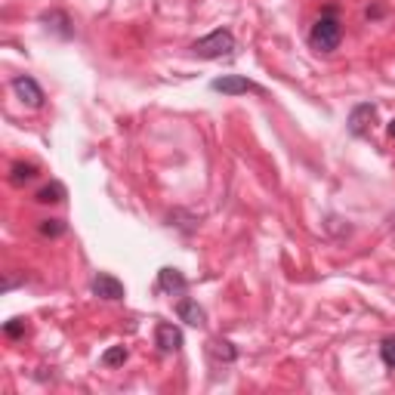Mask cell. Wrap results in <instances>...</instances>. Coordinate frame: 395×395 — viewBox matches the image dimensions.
<instances>
[{
    "label": "cell",
    "instance_id": "6da1fadb",
    "mask_svg": "<svg viewBox=\"0 0 395 395\" xmlns=\"http://www.w3.org/2000/svg\"><path fill=\"white\" fill-rule=\"evenodd\" d=\"M343 40V19H340V6L336 3H327L321 6V13L315 16L312 28H309V47L315 53H334Z\"/></svg>",
    "mask_w": 395,
    "mask_h": 395
},
{
    "label": "cell",
    "instance_id": "7a4b0ae2",
    "mask_svg": "<svg viewBox=\"0 0 395 395\" xmlns=\"http://www.w3.org/2000/svg\"><path fill=\"white\" fill-rule=\"evenodd\" d=\"M235 53V34L229 28H217V31L204 34L192 44V56L195 59H204V62H213V59H229Z\"/></svg>",
    "mask_w": 395,
    "mask_h": 395
},
{
    "label": "cell",
    "instance_id": "3957f363",
    "mask_svg": "<svg viewBox=\"0 0 395 395\" xmlns=\"http://www.w3.org/2000/svg\"><path fill=\"white\" fill-rule=\"evenodd\" d=\"M210 90L222 93V96H244V93H263L260 84H254L250 77L244 75H222L210 81Z\"/></svg>",
    "mask_w": 395,
    "mask_h": 395
},
{
    "label": "cell",
    "instance_id": "277c9868",
    "mask_svg": "<svg viewBox=\"0 0 395 395\" xmlns=\"http://www.w3.org/2000/svg\"><path fill=\"white\" fill-rule=\"evenodd\" d=\"M90 291H93V297L109 300V303H118V300H124V297H127V287L121 284L118 278L111 275V272H99V275H93Z\"/></svg>",
    "mask_w": 395,
    "mask_h": 395
},
{
    "label": "cell",
    "instance_id": "5b68a950",
    "mask_svg": "<svg viewBox=\"0 0 395 395\" xmlns=\"http://www.w3.org/2000/svg\"><path fill=\"white\" fill-rule=\"evenodd\" d=\"M13 93H16L19 102H25L28 109H40L44 105V90L34 81L31 75H16L13 77Z\"/></svg>",
    "mask_w": 395,
    "mask_h": 395
},
{
    "label": "cell",
    "instance_id": "8992f818",
    "mask_svg": "<svg viewBox=\"0 0 395 395\" xmlns=\"http://www.w3.org/2000/svg\"><path fill=\"white\" fill-rule=\"evenodd\" d=\"M373 121H377V105L373 102H358L355 109L349 111V121H346V130L352 136H368Z\"/></svg>",
    "mask_w": 395,
    "mask_h": 395
},
{
    "label": "cell",
    "instance_id": "52a82bcc",
    "mask_svg": "<svg viewBox=\"0 0 395 395\" xmlns=\"http://www.w3.org/2000/svg\"><path fill=\"white\" fill-rule=\"evenodd\" d=\"M155 346H157V352H164V355H173V352L183 349V330L176 325H170V321H157Z\"/></svg>",
    "mask_w": 395,
    "mask_h": 395
},
{
    "label": "cell",
    "instance_id": "ba28073f",
    "mask_svg": "<svg viewBox=\"0 0 395 395\" xmlns=\"http://www.w3.org/2000/svg\"><path fill=\"white\" fill-rule=\"evenodd\" d=\"M157 291H161V293H173V297H183V293L189 291V278H185L179 269L164 265V269L157 272Z\"/></svg>",
    "mask_w": 395,
    "mask_h": 395
},
{
    "label": "cell",
    "instance_id": "9c48e42d",
    "mask_svg": "<svg viewBox=\"0 0 395 395\" xmlns=\"http://www.w3.org/2000/svg\"><path fill=\"white\" fill-rule=\"evenodd\" d=\"M176 315H179V321H185L189 327H204L207 325V312L201 309L198 300H192V297H183L176 303Z\"/></svg>",
    "mask_w": 395,
    "mask_h": 395
},
{
    "label": "cell",
    "instance_id": "30bf717a",
    "mask_svg": "<svg viewBox=\"0 0 395 395\" xmlns=\"http://www.w3.org/2000/svg\"><path fill=\"white\" fill-rule=\"evenodd\" d=\"M40 22H44L49 31H56L59 38H75V28H71V19H68V13H62V10H49L40 16Z\"/></svg>",
    "mask_w": 395,
    "mask_h": 395
},
{
    "label": "cell",
    "instance_id": "8fae6325",
    "mask_svg": "<svg viewBox=\"0 0 395 395\" xmlns=\"http://www.w3.org/2000/svg\"><path fill=\"white\" fill-rule=\"evenodd\" d=\"M38 176H40V167H38V164H31V161H16L10 167V183L16 185V189H22V185L34 183Z\"/></svg>",
    "mask_w": 395,
    "mask_h": 395
},
{
    "label": "cell",
    "instance_id": "7c38bea8",
    "mask_svg": "<svg viewBox=\"0 0 395 395\" xmlns=\"http://www.w3.org/2000/svg\"><path fill=\"white\" fill-rule=\"evenodd\" d=\"M65 185L59 183V179H49L47 185H40L38 192H34V201H38V204H62V201H65Z\"/></svg>",
    "mask_w": 395,
    "mask_h": 395
},
{
    "label": "cell",
    "instance_id": "4fadbf2b",
    "mask_svg": "<svg viewBox=\"0 0 395 395\" xmlns=\"http://www.w3.org/2000/svg\"><path fill=\"white\" fill-rule=\"evenodd\" d=\"M38 232L44 235V238H62V235L68 232V222L65 219H40Z\"/></svg>",
    "mask_w": 395,
    "mask_h": 395
},
{
    "label": "cell",
    "instance_id": "5bb4252c",
    "mask_svg": "<svg viewBox=\"0 0 395 395\" xmlns=\"http://www.w3.org/2000/svg\"><path fill=\"white\" fill-rule=\"evenodd\" d=\"M210 352L219 358V362H226V364H232L235 358H238V349H235L229 340H213L210 343Z\"/></svg>",
    "mask_w": 395,
    "mask_h": 395
},
{
    "label": "cell",
    "instance_id": "9a60e30c",
    "mask_svg": "<svg viewBox=\"0 0 395 395\" xmlns=\"http://www.w3.org/2000/svg\"><path fill=\"white\" fill-rule=\"evenodd\" d=\"M127 358H130L127 346H111V349L102 352V364H105V368H118V364H124Z\"/></svg>",
    "mask_w": 395,
    "mask_h": 395
},
{
    "label": "cell",
    "instance_id": "2e32d148",
    "mask_svg": "<svg viewBox=\"0 0 395 395\" xmlns=\"http://www.w3.org/2000/svg\"><path fill=\"white\" fill-rule=\"evenodd\" d=\"M380 358H383L386 368L395 371V336H386V340L380 343Z\"/></svg>",
    "mask_w": 395,
    "mask_h": 395
},
{
    "label": "cell",
    "instance_id": "e0dca14e",
    "mask_svg": "<svg viewBox=\"0 0 395 395\" xmlns=\"http://www.w3.org/2000/svg\"><path fill=\"white\" fill-rule=\"evenodd\" d=\"M3 336H10V340H19V336H25V318H13L3 325Z\"/></svg>",
    "mask_w": 395,
    "mask_h": 395
},
{
    "label": "cell",
    "instance_id": "ac0fdd59",
    "mask_svg": "<svg viewBox=\"0 0 395 395\" xmlns=\"http://www.w3.org/2000/svg\"><path fill=\"white\" fill-rule=\"evenodd\" d=\"M383 13H386L383 3H373V6H368V10H364V16H368V19H380Z\"/></svg>",
    "mask_w": 395,
    "mask_h": 395
},
{
    "label": "cell",
    "instance_id": "d6986e66",
    "mask_svg": "<svg viewBox=\"0 0 395 395\" xmlns=\"http://www.w3.org/2000/svg\"><path fill=\"white\" fill-rule=\"evenodd\" d=\"M28 281V278L22 275V278H13V275H6L3 278V291H13V287H19V284H25Z\"/></svg>",
    "mask_w": 395,
    "mask_h": 395
},
{
    "label": "cell",
    "instance_id": "ffe728a7",
    "mask_svg": "<svg viewBox=\"0 0 395 395\" xmlns=\"http://www.w3.org/2000/svg\"><path fill=\"white\" fill-rule=\"evenodd\" d=\"M386 133H389L392 139H395V121H389V127H386Z\"/></svg>",
    "mask_w": 395,
    "mask_h": 395
}]
</instances>
